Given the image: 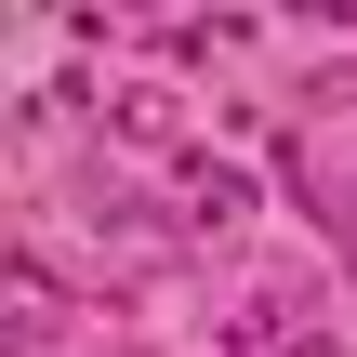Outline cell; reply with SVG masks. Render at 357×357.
<instances>
[{
  "label": "cell",
  "instance_id": "cell-1",
  "mask_svg": "<svg viewBox=\"0 0 357 357\" xmlns=\"http://www.w3.org/2000/svg\"><path fill=\"white\" fill-rule=\"evenodd\" d=\"M172 225H185V238H238V225H252V172H238V159H212V146H185Z\"/></svg>",
  "mask_w": 357,
  "mask_h": 357
}]
</instances>
